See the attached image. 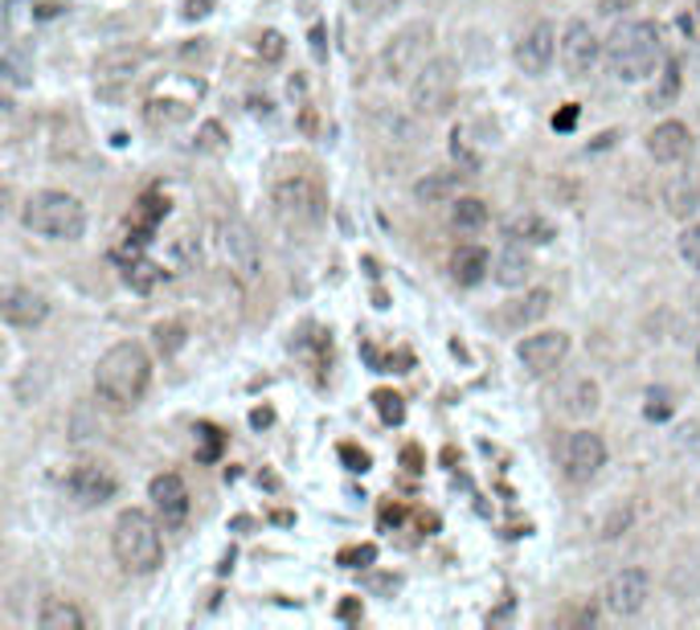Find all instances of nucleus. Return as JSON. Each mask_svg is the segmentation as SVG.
Instances as JSON below:
<instances>
[{"label": "nucleus", "instance_id": "f257e3e1", "mask_svg": "<svg viewBox=\"0 0 700 630\" xmlns=\"http://www.w3.org/2000/svg\"><path fill=\"white\" fill-rule=\"evenodd\" d=\"M606 70L618 83H644L647 74H656L668 57H664V37L651 21H623L611 29V37L602 42Z\"/></svg>", "mask_w": 700, "mask_h": 630}, {"label": "nucleus", "instance_id": "f03ea898", "mask_svg": "<svg viewBox=\"0 0 700 630\" xmlns=\"http://www.w3.org/2000/svg\"><path fill=\"white\" fill-rule=\"evenodd\" d=\"M148 381H152V360L136 340L111 344L95 365V389L115 410L140 405V398L148 393Z\"/></svg>", "mask_w": 700, "mask_h": 630}, {"label": "nucleus", "instance_id": "7ed1b4c3", "mask_svg": "<svg viewBox=\"0 0 700 630\" xmlns=\"http://www.w3.org/2000/svg\"><path fill=\"white\" fill-rule=\"evenodd\" d=\"M160 524L157 515L140 512V508H128L119 512L111 529V553L115 561L128 573H152L164 561V541H160Z\"/></svg>", "mask_w": 700, "mask_h": 630}, {"label": "nucleus", "instance_id": "20e7f679", "mask_svg": "<svg viewBox=\"0 0 700 630\" xmlns=\"http://www.w3.org/2000/svg\"><path fill=\"white\" fill-rule=\"evenodd\" d=\"M21 221H25V229L42 233V238H54V242H78L86 233L83 200L71 197V193H57V188L33 193L25 200V209H21Z\"/></svg>", "mask_w": 700, "mask_h": 630}, {"label": "nucleus", "instance_id": "39448f33", "mask_svg": "<svg viewBox=\"0 0 700 630\" xmlns=\"http://www.w3.org/2000/svg\"><path fill=\"white\" fill-rule=\"evenodd\" d=\"M459 95V66L451 57H430L410 78V107L414 115H443Z\"/></svg>", "mask_w": 700, "mask_h": 630}, {"label": "nucleus", "instance_id": "423d86ee", "mask_svg": "<svg viewBox=\"0 0 700 630\" xmlns=\"http://www.w3.org/2000/svg\"><path fill=\"white\" fill-rule=\"evenodd\" d=\"M430 45H434V25H427V21L406 25L401 33H394L389 45L381 50V74H386V78L418 74L430 62Z\"/></svg>", "mask_w": 700, "mask_h": 630}, {"label": "nucleus", "instance_id": "0eeeda50", "mask_svg": "<svg viewBox=\"0 0 700 630\" xmlns=\"http://www.w3.org/2000/svg\"><path fill=\"white\" fill-rule=\"evenodd\" d=\"M274 214L287 229H315L324 221V193L308 176H291L274 185Z\"/></svg>", "mask_w": 700, "mask_h": 630}, {"label": "nucleus", "instance_id": "6e6552de", "mask_svg": "<svg viewBox=\"0 0 700 630\" xmlns=\"http://www.w3.org/2000/svg\"><path fill=\"white\" fill-rule=\"evenodd\" d=\"M222 254H226L229 271L238 274V283L255 286L258 274H262V250H258V238L250 233L246 221L229 217L222 221Z\"/></svg>", "mask_w": 700, "mask_h": 630}, {"label": "nucleus", "instance_id": "1a4fd4ad", "mask_svg": "<svg viewBox=\"0 0 700 630\" xmlns=\"http://www.w3.org/2000/svg\"><path fill=\"white\" fill-rule=\"evenodd\" d=\"M561 467H566L570 484H590L606 467V443L594 430H573L566 446H561Z\"/></svg>", "mask_w": 700, "mask_h": 630}, {"label": "nucleus", "instance_id": "9d476101", "mask_svg": "<svg viewBox=\"0 0 700 630\" xmlns=\"http://www.w3.org/2000/svg\"><path fill=\"white\" fill-rule=\"evenodd\" d=\"M651 598V577L647 569H618L606 586H602V606L615 618H635Z\"/></svg>", "mask_w": 700, "mask_h": 630}, {"label": "nucleus", "instance_id": "9b49d317", "mask_svg": "<svg viewBox=\"0 0 700 630\" xmlns=\"http://www.w3.org/2000/svg\"><path fill=\"white\" fill-rule=\"evenodd\" d=\"M570 357V336L566 332H532L525 340L516 344V360L525 365V372L532 377H545V372H553L566 365Z\"/></svg>", "mask_w": 700, "mask_h": 630}, {"label": "nucleus", "instance_id": "f8f14e48", "mask_svg": "<svg viewBox=\"0 0 700 630\" xmlns=\"http://www.w3.org/2000/svg\"><path fill=\"white\" fill-rule=\"evenodd\" d=\"M558 57H561V66H566L570 78H586V74L599 66L602 42L594 37V29H590L586 21H570L566 33H561Z\"/></svg>", "mask_w": 700, "mask_h": 630}, {"label": "nucleus", "instance_id": "ddd939ff", "mask_svg": "<svg viewBox=\"0 0 700 630\" xmlns=\"http://www.w3.org/2000/svg\"><path fill=\"white\" fill-rule=\"evenodd\" d=\"M148 500H152V508H157V520L164 524V529H181L189 520V487L181 475H157L152 484H148Z\"/></svg>", "mask_w": 700, "mask_h": 630}, {"label": "nucleus", "instance_id": "4468645a", "mask_svg": "<svg viewBox=\"0 0 700 630\" xmlns=\"http://www.w3.org/2000/svg\"><path fill=\"white\" fill-rule=\"evenodd\" d=\"M558 29L549 25V21H537V25L516 42V66L525 74H532V78H541L549 66H553V57H558Z\"/></svg>", "mask_w": 700, "mask_h": 630}, {"label": "nucleus", "instance_id": "2eb2a0df", "mask_svg": "<svg viewBox=\"0 0 700 630\" xmlns=\"http://www.w3.org/2000/svg\"><path fill=\"white\" fill-rule=\"evenodd\" d=\"M66 491H71L74 503H83V508H99L115 496V475L103 471V467H74L71 479H66Z\"/></svg>", "mask_w": 700, "mask_h": 630}, {"label": "nucleus", "instance_id": "dca6fc26", "mask_svg": "<svg viewBox=\"0 0 700 630\" xmlns=\"http://www.w3.org/2000/svg\"><path fill=\"white\" fill-rule=\"evenodd\" d=\"M688 152H692V131L680 119H668L647 135V156L656 164H680V160H688Z\"/></svg>", "mask_w": 700, "mask_h": 630}, {"label": "nucleus", "instance_id": "f3484780", "mask_svg": "<svg viewBox=\"0 0 700 630\" xmlns=\"http://www.w3.org/2000/svg\"><path fill=\"white\" fill-rule=\"evenodd\" d=\"M4 324H13V328H37L45 315H50V303L45 295H37L33 286H13L9 295H4Z\"/></svg>", "mask_w": 700, "mask_h": 630}, {"label": "nucleus", "instance_id": "a211bd4d", "mask_svg": "<svg viewBox=\"0 0 700 630\" xmlns=\"http://www.w3.org/2000/svg\"><path fill=\"white\" fill-rule=\"evenodd\" d=\"M664 205L672 217H692L700 209V164H692L688 172H676L668 188H664Z\"/></svg>", "mask_w": 700, "mask_h": 630}, {"label": "nucleus", "instance_id": "6ab92c4d", "mask_svg": "<svg viewBox=\"0 0 700 630\" xmlns=\"http://www.w3.org/2000/svg\"><path fill=\"white\" fill-rule=\"evenodd\" d=\"M532 274V258L525 254V246H508L500 258H496V267H492V279L500 286H508V291H516V286H525Z\"/></svg>", "mask_w": 700, "mask_h": 630}, {"label": "nucleus", "instance_id": "aec40b11", "mask_svg": "<svg viewBox=\"0 0 700 630\" xmlns=\"http://www.w3.org/2000/svg\"><path fill=\"white\" fill-rule=\"evenodd\" d=\"M487 271H492V258H487L484 246H459L455 254H451V274H455V283L475 286Z\"/></svg>", "mask_w": 700, "mask_h": 630}, {"label": "nucleus", "instance_id": "412c9836", "mask_svg": "<svg viewBox=\"0 0 700 630\" xmlns=\"http://www.w3.org/2000/svg\"><path fill=\"white\" fill-rule=\"evenodd\" d=\"M37 627L42 630H83L86 618L78 606H71L66 598H45L42 615H37Z\"/></svg>", "mask_w": 700, "mask_h": 630}, {"label": "nucleus", "instance_id": "4be33fe9", "mask_svg": "<svg viewBox=\"0 0 700 630\" xmlns=\"http://www.w3.org/2000/svg\"><path fill=\"white\" fill-rule=\"evenodd\" d=\"M463 176H467V172H427V176H422V181H418L414 185V197L418 200H446V197H459V185H463Z\"/></svg>", "mask_w": 700, "mask_h": 630}, {"label": "nucleus", "instance_id": "5701e85b", "mask_svg": "<svg viewBox=\"0 0 700 630\" xmlns=\"http://www.w3.org/2000/svg\"><path fill=\"white\" fill-rule=\"evenodd\" d=\"M599 381H590V377H582V381H573L566 393H561V410L570 417H586L599 410Z\"/></svg>", "mask_w": 700, "mask_h": 630}, {"label": "nucleus", "instance_id": "b1692460", "mask_svg": "<svg viewBox=\"0 0 700 630\" xmlns=\"http://www.w3.org/2000/svg\"><path fill=\"white\" fill-rule=\"evenodd\" d=\"M549 307H553V295H549L545 286H537V291H529V295H525L520 303H513V307L504 312V319H508L513 328H525V324H537V319H541Z\"/></svg>", "mask_w": 700, "mask_h": 630}, {"label": "nucleus", "instance_id": "393cba45", "mask_svg": "<svg viewBox=\"0 0 700 630\" xmlns=\"http://www.w3.org/2000/svg\"><path fill=\"white\" fill-rule=\"evenodd\" d=\"M451 226L455 229H484L487 205L480 197H455L451 200Z\"/></svg>", "mask_w": 700, "mask_h": 630}, {"label": "nucleus", "instance_id": "a878e982", "mask_svg": "<svg viewBox=\"0 0 700 630\" xmlns=\"http://www.w3.org/2000/svg\"><path fill=\"white\" fill-rule=\"evenodd\" d=\"M136 66H140V50H119V54L103 57L95 70H99V78H128Z\"/></svg>", "mask_w": 700, "mask_h": 630}, {"label": "nucleus", "instance_id": "bb28decb", "mask_svg": "<svg viewBox=\"0 0 700 630\" xmlns=\"http://www.w3.org/2000/svg\"><path fill=\"white\" fill-rule=\"evenodd\" d=\"M676 90H680V62L668 57V62H664V74H659V90L651 95V102H656V107H668V102L676 99Z\"/></svg>", "mask_w": 700, "mask_h": 630}, {"label": "nucleus", "instance_id": "cd10ccee", "mask_svg": "<svg viewBox=\"0 0 700 630\" xmlns=\"http://www.w3.org/2000/svg\"><path fill=\"white\" fill-rule=\"evenodd\" d=\"M676 250H680V258H685L692 271H700V221H697V226H688L685 233H680Z\"/></svg>", "mask_w": 700, "mask_h": 630}, {"label": "nucleus", "instance_id": "c85d7f7f", "mask_svg": "<svg viewBox=\"0 0 700 630\" xmlns=\"http://www.w3.org/2000/svg\"><path fill=\"white\" fill-rule=\"evenodd\" d=\"M373 401H377V414H381V422H401V417H406V405H401L398 393L381 389V393H373Z\"/></svg>", "mask_w": 700, "mask_h": 630}, {"label": "nucleus", "instance_id": "c756f323", "mask_svg": "<svg viewBox=\"0 0 700 630\" xmlns=\"http://www.w3.org/2000/svg\"><path fill=\"white\" fill-rule=\"evenodd\" d=\"M644 414H647V417H668V414H672V401H668V389H647Z\"/></svg>", "mask_w": 700, "mask_h": 630}, {"label": "nucleus", "instance_id": "7c9ffc66", "mask_svg": "<svg viewBox=\"0 0 700 630\" xmlns=\"http://www.w3.org/2000/svg\"><path fill=\"white\" fill-rule=\"evenodd\" d=\"M348 4H353L360 17H386V13H394V9H398L401 0H348Z\"/></svg>", "mask_w": 700, "mask_h": 630}, {"label": "nucleus", "instance_id": "2f4dec72", "mask_svg": "<svg viewBox=\"0 0 700 630\" xmlns=\"http://www.w3.org/2000/svg\"><path fill=\"white\" fill-rule=\"evenodd\" d=\"M128 283H136L140 291H152V283H157V267H152V262H140L136 271H128Z\"/></svg>", "mask_w": 700, "mask_h": 630}, {"label": "nucleus", "instance_id": "473e14b6", "mask_svg": "<svg viewBox=\"0 0 700 630\" xmlns=\"http://www.w3.org/2000/svg\"><path fill=\"white\" fill-rule=\"evenodd\" d=\"M516 233H532V242H549V238H553V229L545 226V221H537V217H525V221L516 226Z\"/></svg>", "mask_w": 700, "mask_h": 630}, {"label": "nucleus", "instance_id": "72a5a7b5", "mask_svg": "<svg viewBox=\"0 0 700 630\" xmlns=\"http://www.w3.org/2000/svg\"><path fill=\"white\" fill-rule=\"evenodd\" d=\"M157 340H160V348H164V352H172V348L181 344V328H176V324H160Z\"/></svg>", "mask_w": 700, "mask_h": 630}, {"label": "nucleus", "instance_id": "f704fd0d", "mask_svg": "<svg viewBox=\"0 0 700 630\" xmlns=\"http://www.w3.org/2000/svg\"><path fill=\"white\" fill-rule=\"evenodd\" d=\"M201 438H205V450H201V458H217V446H222V434H217L214 426H201Z\"/></svg>", "mask_w": 700, "mask_h": 630}, {"label": "nucleus", "instance_id": "c9c22d12", "mask_svg": "<svg viewBox=\"0 0 700 630\" xmlns=\"http://www.w3.org/2000/svg\"><path fill=\"white\" fill-rule=\"evenodd\" d=\"M627 9H635V0H599L602 17H618V13H627Z\"/></svg>", "mask_w": 700, "mask_h": 630}, {"label": "nucleus", "instance_id": "e433bc0d", "mask_svg": "<svg viewBox=\"0 0 700 630\" xmlns=\"http://www.w3.org/2000/svg\"><path fill=\"white\" fill-rule=\"evenodd\" d=\"M341 561H348L353 569H357V565H369V561H373V548H369V544H365V548H353V553H344Z\"/></svg>", "mask_w": 700, "mask_h": 630}, {"label": "nucleus", "instance_id": "4c0bfd02", "mask_svg": "<svg viewBox=\"0 0 700 630\" xmlns=\"http://www.w3.org/2000/svg\"><path fill=\"white\" fill-rule=\"evenodd\" d=\"M262 42H267V45H258V54H262V50H267V57H279V54H283V37H279V33H267Z\"/></svg>", "mask_w": 700, "mask_h": 630}, {"label": "nucleus", "instance_id": "58836bf2", "mask_svg": "<svg viewBox=\"0 0 700 630\" xmlns=\"http://www.w3.org/2000/svg\"><path fill=\"white\" fill-rule=\"evenodd\" d=\"M573 123H578V107H566V111L553 119V128H561V131H570Z\"/></svg>", "mask_w": 700, "mask_h": 630}, {"label": "nucleus", "instance_id": "ea45409f", "mask_svg": "<svg viewBox=\"0 0 700 630\" xmlns=\"http://www.w3.org/2000/svg\"><path fill=\"white\" fill-rule=\"evenodd\" d=\"M341 455L348 458V463H353V471H365V467H369V455H357V450H353V446H344Z\"/></svg>", "mask_w": 700, "mask_h": 630}, {"label": "nucleus", "instance_id": "a19ab883", "mask_svg": "<svg viewBox=\"0 0 700 630\" xmlns=\"http://www.w3.org/2000/svg\"><path fill=\"white\" fill-rule=\"evenodd\" d=\"M692 4H697V17H700V0H692Z\"/></svg>", "mask_w": 700, "mask_h": 630}]
</instances>
